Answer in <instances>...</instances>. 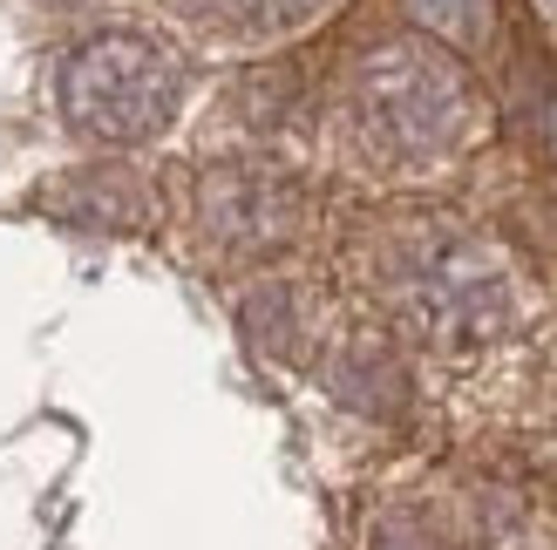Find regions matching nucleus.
I'll use <instances>...</instances> for the list:
<instances>
[{"label":"nucleus","mask_w":557,"mask_h":550,"mask_svg":"<svg viewBox=\"0 0 557 550\" xmlns=\"http://www.w3.org/2000/svg\"><path fill=\"white\" fill-rule=\"evenodd\" d=\"M347 150L381 177H429L476 136V89L462 62L429 35H395L347 68L341 89Z\"/></svg>","instance_id":"f257e3e1"},{"label":"nucleus","mask_w":557,"mask_h":550,"mask_svg":"<svg viewBox=\"0 0 557 550\" xmlns=\"http://www.w3.org/2000/svg\"><path fill=\"white\" fill-rule=\"evenodd\" d=\"M381 292L414 340L442 353L496 347L517 326V279L496 245L456 225H408L381 252Z\"/></svg>","instance_id":"f03ea898"},{"label":"nucleus","mask_w":557,"mask_h":550,"mask_svg":"<svg viewBox=\"0 0 557 550\" xmlns=\"http://www.w3.org/2000/svg\"><path fill=\"white\" fill-rule=\"evenodd\" d=\"M184 89H190L184 54L129 21H109L96 35H82L62 54V68H54V109H62L69 136H82L96 150L157 143L177 123Z\"/></svg>","instance_id":"7ed1b4c3"},{"label":"nucleus","mask_w":557,"mask_h":550,"mask_svg":"<svg viewBox=\"0 0 557 550\" xmlns=\"http://www.w3.org/2000/svg\"><path fill=\"white\" fill-rule=\"evenodd\" d=\"M198 217L205 238L225 252H272L299 232V190L265 163H218V171H205Z\"/></svg>","instance_id":"20e7f679"},{"label":"nucleus","mask_w":557,"mask_h":550,"mask_svg":"<svg viewBox=\"0 0 557 550\" xmlns=\"http://www.w3.org/2000/svg\"><path fill=\"white\" fill-rule=\"evenodd\" d=\"M333 0H171V14L211 48H278L306 35Z\"/></svg>","instance_id":"39448f33"},{"label":"nucleus","mask_w":557,"mask_h":550,"mask_svg":"<svg viewBox=\"0 0 557 550\" xmlns=\"http://www.w3.org/2000/svg\"><path fill=\"white\" fill-rule=\"evenodd\" d=\"M414 8H422V21H449L456 8H469V0H414Z\"/></svg>","instance_id":"423d86ee"},{"label":"nucleus","mask_w":557,"mask_h":550,"mask_svg":"<svg viewBox=\"0 0 557 550\" xmlns=\"http://www.w3.org/2000/svg\"><path fill=\"white\" fill-rule=\"evenodd\" d=\"M41 8H82V0H41Z\"/></svg>","instance_id":"0eeeda50"}]
</instances>
